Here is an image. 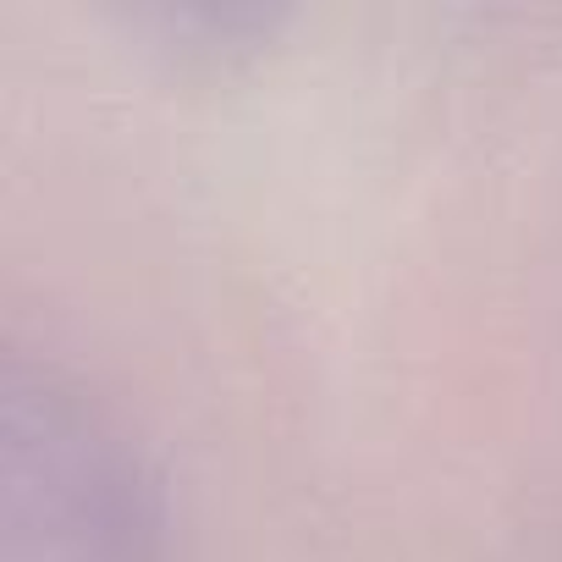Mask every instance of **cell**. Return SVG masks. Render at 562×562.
<instances>
[{"label": "cell", "mask_w": 562, "mask_h": 562, "mask_svg": "<svg viewBox=\"0 0 562 562\" xmlns=\"http://www.w3.org/2000/svg\"><path fill=\"white\" fill-rule=\"evenodd\" d=\"M0 562H166V496L133 430L61 364H0Z\"/></svg>", "instance_id": "1"}]
</instances>
